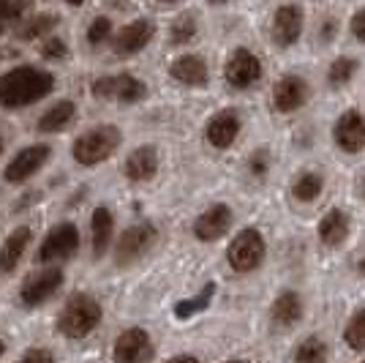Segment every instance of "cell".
Returning <instances> with one entry per match:
<instances>
[{
    "label": "cell",
    "instance_id": "1",
    "mask_svg": "<svg viewBox=\"0 0 365 363\" xmlns=\"http://www.w3.org/2000/svg\"><path fill=\"white\" fill-rule=\"evenodd\" d=\"M55 88V76L33 69V66H19L9 74L0 76V104L3 106H28L41 101Z\"/></svg>",
    "mask_w": 365,
    "mask_h": 363
},
{
    "label": "cell",
    "instance_id": "2",
    "mask_svg": "<svg viewBox=\"0 0 365 363\" xmlns=\"http://www.w3.org/2000/svg\"><path fill=\"white\" fill-rule=\"evenodd\" d=\"M101 322V306L91 295H74L71 301L66 303V309L61 312V331L68 339H82Z\"/></svg>",
    "mask_w": 365,
    "mask_h": 363
},
{
    "label": "cell",
    "instance_id": "3",
    "mask_svg": "<svg viewBox=\"0 0 365 363\" xmlns=\"http://www.w3.org/2000/svg\"><path fill=\"white\" fill-rule=\"evenodd\" d=\"M120 131L115 126H98L88 134H82L74 142V159L82 166H93L107 161L112 153L118 151L120 145Z\"/></svg>",
    "mask_w": 365,
    "mask_h": 363
},
{
    "label": "cell",
    "instance_id": "4",
    "mask_svg": "<svg viewBox=\"0 0 365 363\" xmlns=\"http://www.w3.org/2000/svg\"><path fill=\"white\" fill-rule=\"evenodd\" d=\"M264 252H267V249H264L262 232H259V229H243V232L232 241V246H229L227 259L237 273H251L262 265Z\"/></svg>",
    "mask_w": 365,
    "mask_h": 363
},
{
    "label": "cell",
    "instance_id": "5",
    "mask_svg": "<svg viewBox=\"0 0 365 363\" xmlns=\"http://www.w3.org/2000/svg\"><path fill=\"white\" fill-rule=\"evenodd\" d=\"M93 93L98 99H107V101H123V104H134L139 99L148 96L145 82L131 74H118V76H104L93 85Z\"/></svg>",
    "mask_w": 365,
    "mask_h": 363
},
{
    "label": "cell",
    "instance_id": "6",
    "mask_svg": "<svg viewBox=\"0 0 365 363\" xmlns=\"http://www.w3.org/2000/svg\"><path fill=\"white\" fill-rule=\"evenodd\" d=\"M224 76H227V82L232 88L245 91V88H251L254 82H259V76H262V63H259V58L254 52H248V49L240 46V49H235V52L229 55Z\"/></svg>",
    "mask_w": 365,
    "mask_h": 363
},
{
    "label": "cell",
    "instance_id": "7",
    "mask_svg": "<svg viewBox=\"0 0 365 363\" xmlns=\"http://www.w3.org/2000/svg\"><path fill=\"white\" fill-rule=\"evenodd\" d=\"M153 358L150 333L142 328H128L115 342V363H148Z\"/></svg>",
    "mask_w": 365,
    "mask_h": 363
},
{
    "label": "cell",
    "instance_id": "8",
    "mask_svg": "<svg viewBox=\"0 0 365 363\" xmlns=\"http://www.w3.org/2000/svg\"><path fill=\"white\" fill-rule=\"evenodd\" d=\"M333 139L344 153H360L365 148V118L357 109L344 112L333 126Z\"/></svg>",
    "mask_w": 365,
    "mask_h": 363
},
{
    "label": "cell",
    "instance_id": "9",
    "mask_svg": "<svg viewBox=\"0 0 365 363\" xmlns=\"http://www.w3.org/2000/svg\"><path fill=\"white\" fill-rule=\"evenodd\" d=\"M79 246V229L74 224H58L44 238L41 249H38V259L41 262H55V259L71 257Z\"/></svg>",
    "mask_w": 365,
    "mask_h": 363
},
{
    "label": "cell",
    "instance_id": "10",
    "mask_svg": "<svg viewBox=\"0 0 365 363\" xmlns=\"http://www.w3.org/2000/svg\"><path fill=\"white\" fill-rule=\"evenodd\" d=\"M158 238V232L153 224H137V227H128L125 232L120 235V241H118V262L120 265H128V262H134L139 259L148 249H150L153 243Z\"/></svg>",
    "mask_w": 365,
    "mask_h": 363
},
{
    "label": "cell",
    "instance_id": "11",
    "mask_svg": "<svg viewBox=\"0 0 365 363\" xmlns=\"http://www.w3.org/2000/svg\"><path fill=\"white\" fill-rule=\"evenodd\" d=\"M61 284H63V273L58 271V268L33 273L31 279H25L19 298H22L25 306H41L46 298H52V295L61 289Z\"/></svg>",
    "mask_w": 365,
    "mask_h": 363
},
{
    "label": "cell",
    "instance_id": "12",
    "mask_svg": "<svg viewBox=\"0 0 365 363\" xmlns=\"http://www.w3.org/2000/svg\"><path fill=\"white\" fill-rule=\"evenodd\" d=\"M49 159V148L46 145H31L25 151H19L11 159V164L6 166V181L9 183H22L28 181L31 175H36Z\"/></svg>",
    "mask_w": 365,
    "mask_h": 363
},
{
    "label": "cell",
    "instance_id": "13",
    "mask_svg": "<svg viewBox=\"0 0 365 363\" xmlns=\"http://www.w3.org/2000/svg\"><path fill=\"white\" fill-rule=\"evenodd\" d=\"M308 101V85L303 76L287 74L275 82L273 88V106L278 112H294Z\"/></svg>",
    "mask_w": 365,
    "mask_h": 363
},
{
    "label": "cell",
    "instance_id": "14",
    "mask_svg": "<svg viewBox=\"0 0 365 363\" xmlns=\"http://www.w3.org/2000/svg\"><path fill=\"white\" fill-rule=\"evenodd\" d=\"M240 134V115L235 112V109H221V112H215L213 118L207 121V129H205V136H207V142L218 148V151H224L229 148L235 139Z\"/></svg>",
    "mask_w": 365,
    "mask_h": 363
},
{
    "label": "cell",
    "instance_id": "15",
    "mask_svg": "<svg viewBox=\"0 0 365 363\" xmlns=\"http://www.w3.org/2000/svg\"><path fill=\"white\" fill-rule=\"evenodd\" d=\"M303 33V9L300 6H281L273 16V41L278 46H292Z\"/></svg>",
    "mask_w": 365,
    "mask_h": 363
},
{
    "label": "cell",
    "instance_id": "16",
    "mask_svg": "<svg viewBox=\"0 0 365 363\" xmlns=\"http://www.w3.org/2000/svg\"><path fill=\"white\" fill-rule=\"evenodd\" d=\"M232 227V208L229 205H213L194 222V235L199 241H218Z\"/></svg>",
    "mask_w": 365,
    "mask_h": 363
},
{
    "label": "cell",
    "instance_id": "17",
    "mask_svg": "<svg viewBox=\"0 0 365 363\" xmlns=\"http://www.w3.org/2000/svg\"><path fill=\"white\" fill-rule=\"evenodd\" d=\"M150 39H153V25L148 19H137V22L125 25L123 31H118V36H115V52L118 55H134L139 49H145Z\"/></svg>",
    "mask_w": 365,
    "mask_h": 363
},
{
    "label": "cell",
    "instance_id": "18",
    "mask_svg": "<svg viewBox=\"0 0 365 363\" xmlns=\"http://www.w3.org/2000/svg\"><path fill=\"white\" fill-rule=\"evenodd\" d=\"M169 74L175 76L180 85H188V88H202L207 82V66L199 55H182L172 63Z\"/></svg>",
    "mask_w": 365,
    "mask_h": 363
},
{
    "label": "cell",
    "instance_id": "19",
    "mask_svg": "<svg viewBox=\"0 0 365 363\" xmlns=\"http://www.w3.org/2000/svg\"><path fill=\"white\" fill-rule=\"evenodd\" d=\"M270 317H273V325L278 328H292V325H297L300 317H303V298L297 295V292H281L278 298H275L273 309H270Z\"/></svg>",
    "mask_w": 365,
    "mask_h": 363
},
{
    "label": "cell",
    "instance_id": "20",
    "mask_svg": "<svg viewBox=\"0 0 365 363\" xmlns=\"http://www.w3.org/2000/svg\"><path fill=\"white\" fill-rule=\"evenodd\" d=\"M155 172H158V153H155V148H150V145L137 148V151L125 159V175H128L131 181H137V183L150 181Z\"/></svg>",
    "mask_w": 365,
    "mask_h": 363
},
{
    "label": "cell",
    "instance_id": "21",
    "mask_svg": "<svg viewBox=\"0 0 365 363\" xmlns=\"http://www.w3.org/2000/svg\"><path fill=\"white\" fill-rule=\"evenodd\" d=\"M346 238H349V216L341 208H333L319 222V241L330 249H338Z\"/></svg>",
    "mask_w": 365,
    "mask_h": 363
},
{
    "label": "cell",
    "instance_id": "22",
    "mask_svg": "<svg viewBox=\"0 0 365 363\" xmlns=\"http://www.w3.org/2000/svg\"><path fill=\"white\" fill-rule=\"evenodd\" d=\"M31 238H33V232L28 227L14 229V232L6 238L3 249H0V273L14 271L16 265H19V259H22V254H25V249H28Z\"/></svg>",
    "mask_w": 365,
    "mask_h": 363
},
{
    "label": "cell",
    "instance_id": "23",
    "mask_svg": "<svg viewBox=\"0 0 365 363\" xmlns=\"http://www.w3.org/2000/svg\"><path fill=\"white\" fill-rule=\"evenodd\" d=\"M91 229H93V254L96 257H104V252L112 243V213L107 208H96L91 219Z\"/></svg>",
    "mask_w": 365,
    "mask_h": 363
},
{
    "label": "cell",
    "instance_id": "24",
    "mask_svg": "<svg viewBox=\"0 0 365 363\" xmlns=\"http://www.w3.org/2000/svg\"><path fill=\"white\" fill-rule=\"evenodd\" d=\"M76 115V106L74 101H58V104L52 106V109H46L44 115H41V121H38V129L41 131H63L68 123L74 121Z\"/></svg>",
    "mask_w": 365,
    "mask_h": 363
},
{
    "label": "cell",
    "instance_id": "25",
    "mask_svg": "<svg viewBox=\"0 0 365 363\" xmlns=\"http://www.w3.org/2000/svg\"><path fill=\"white\" fill-rule=\"evenodd\" d=\"M294 363H327V344L319 336H308L294 349Z\"/></svg>",
    "mask_w": 365,
    "mask_h": 363
},
{
    "label": "cell",
    "instance_id": "26",
    "mask_svg": "<svg viewBox=\"0 0 365 363\" xmlns=\"http://www.w3.org/2000/svg\"><path fill=\"white\" fill-rule=\"evenodd\" d=\"M322 189H324L322 175H317V172H303L294 181V186H292V194H294V199H300V202H314L322 194Z\"/></svg>",
    "mask_w": 365,
    "mask_h": 363
},
{
    "label": "cell",
    "instance_id": "27",
    "mask_svg": "<svg viewBox=\"0 0 365 363\" xmlns=\"http://www.w3.org/2000/svg\"><path fill=\"white\" fill-rule=\"evenodd\" d=\"M213 292H215V284L210 282L207 287L199 292L197 298H188V301L178 303V306H175V317L188 319V317H194L197 312H202V309H207V306H210V298H213Z\"/></svg>",
    "mask_w": 365,
    "mask_h": 363
},
{
    "label": "cell",
    "instance_id": "28",
    "mask_svg": "<svg viewBox=\"0 0 365 363\" xmlns=\"http://www.w3.org/2000/svg\"><path fill=\"white\" fill-rule=\"evenodd\" d=\"M344 342L351 349H365V309L351 314V319L346 322V331H344Z\"/></svg>",
    "mask_w": 365,
    "mask_h": 363
},
{
    "label": "cell",
    "instance_id": "29",
    "mask_svg": "<svg viewBox=\"0 0 365 363\" xmlns=\"http://www.w3.org/2000/svg\"><path fill=\"white\" fill-rule=\"evenodd\" d=\"M354 71H357V61L354 58H338L330 66V71H327V82L333 88H341V85H346L351 76H354Z\"/></svg>",
    "mask_w": 365,
    "mask_h": 363
},
{
    "label": "cell",
    "instance_id": "30",
    "mask_svg": "<svg viewBox=\"0 0 365 363\" xmlns=\"http://www.w3.org/2000/svg\"><path fill=\"white\" fill-rule=\"evenodd\" d=\"M197 36V22H194V16H180V19H175V25H172V41L175 44H185V41H191Z\"/></svg>",
    "mask_w": 365,
    "mask_h": 363
},
{
    "label": "cell",
    "instance_id": "31",
    "mask_svg": "<svg viewBox=\"0 0 365 363\" xmlns=\"http://www.w3.org/2000/svg\"><path fill=\"white\" fill-rule=\"evenodd\" d=\"M109 36H112V22H109L107 16H98L91 25V31H88V41L91 44H104Z\"/></svg>",
    "mask_w": 365,
    "mask_h": 363
},
{
    "label": "cell",
    "instance_id": "32",
    "mask_svg": "<svg viewBox=\"0 0 365 363\" xmlns=\"http://www.w3.org/2000/svg\"><path fill=\"white\" fill-rule=\"evenodd\" d=\"M55 22H58V19H55V16H49V14H44V16H36V19H33L31 25H28V28H25V31L19 33V36H22V39H36V36H41V33H46V31H49V28H52V25H55Z\"/></svg>",
    "mask_w": 365,
    "mask_h": 363
},
{
    "label": "cell",
    "instance_id": "33",
    "mask_svg": "<svg viewBox=\"0 0 365 363\" xmlns=\"http://www.w3.org/2000/svg\"><path fill=\"white\" fill-rule=\"evenodd\" d=\"M22 11V6H19V0H0V33L6 28V22H11L16 19Z\"/></svg>",
    "mask_w": 365,
    "mask_h": 363
},
{
    "label": "cell",
    "instance_id": "34",
    "mask_svg": "<svg viewBox=\"0 0 365 363\" xmlns=\"http://www.w3.org/2000/svg\"><path fill=\"white\" fill-rule=\"evenodd\" d=\"M248 166H251V172H254L257 178H262V175L267 172V166H270V153L264 151V148H262V151H257L254 156H251Z\"/></svg>",
    "mask_w": 365,
    "mask_h": 363
},
{
    "label": "cell",
    "instance_id": "35",
    "mask_svg": "<svg viewBox=\"0 0 365 363\" xmlns=\"http://www.w3.org/2000/svg\"><path fill=\"white\" fill-rule=\"evenodd\" d=\"M16 363H55V358H52V352H46V349H28Z\"/></svg>",
    "mask_w": 365,
    "mask_h": 363
},
{
    "label": "cell",
    "instance_id": "36",
    "mask_svg": "<svg viewBox=\"0 0 365 363\" xmlns=\"http://www.w3.org/2000/svg\"><path fill=\"white\" fill-rule=\"evenodd\" d=\"M351 33H354V39L365 41V9H360L357 14L351 16Z\"/></svg>",
    "mask_w": 365,
    "mask_h": 363
},
{
    "label": "cell",
    "instance_id": "37",
    "mask_svg": "<svg viewBox=\"0 0 365 363\" xmlns=\"http://www.w3.org/2000/svg\"><path fill=\"white\" fill-rule=\"evenodd\" d=\"M41 52H44V58H63L66 55V46H63V41L52 39V41H46Z\"/></svg>",
    "mask_w": 365,
    "mask_h": 363
},
{
    "label": "cell",
    "instance_id": "38",
    "mask_svg": "<svg viewBox=\"0 0 365 363\" xmlns=\"http://www.w3.org/2000/svg\"><path fill=\"white\" fill-rule=\"evenodd\" d=\"M167 363H199L194 355H175V358H169Z\"/></svg>",
    "mask_w": 365,
    "mask_h": 363
},
{
    "label": "cell",
    "instance_id": "39",
    "mask_svg": "<svg viewBox=\"0 0 365 363\" xmlns=\"http://www.w3.org/2000/svg\"><path fill=\"white\" fill-rule=\"evenodd\" d=\"M357 273L365 276V254H363V259H357Z\"/></svg>",
    "mask_w": 365,
    "mask_h": 363
},
{
    "label": "cell",
    "instance_id": "40",
    "mask_svg": "<svg viewBox=\"0 0 365 363\" xmlns=\"http://www.w3.org/2000/svg\"><path fill=\"white\" fill-rule=\"evenodd\" d=\"M68 3H71V6H79V3H85V0H68Z\"/></svg>",
    "mask_w": 365,
    "mask_h": 363
},
{
    "label": "cell",
    "instance_id": "41",
    "mask_svg": "<svg viewBox=\"0 0 365 363\" xmlns=\"http://www.w3.org/2000/svg\"><path fill=\"white\" fill-rule=\"evenodd\" d=\"M3 349H6V344H3V339H0V355H3Z\"/></svg>",
    "mask_w": 365,
    "mask_h": 363
},
{
    "label": "cell",
    "instance_id": "42",
    "mask_svg": "<svg viewBox=\"0 0 365 363\" xmlns=\"http://www.w3.org/2000/svg\"><path fill=\"white\" fill-rule=\"evenodd\" d=\"M210 3H227V0H210Z\"/></svg>",
    "mask_w": 365,
    "mask_h": 363
},
{
    "label": "cell",
    "instance_id": "43",
    "mask_svg": "<svg viewBox=\"0 0 365 363\" xmlns=\"http://www.w3.org/2000/svg\"><path fill=\"white\" fill-rule=\"evenodd\" d=\"M229 363H248V361H229Z\"/></svg>",
    "mask_w": 365,
    "mask_h": 363
},
{
    "label": "cell",
    "instance_id": "44",
    "mask_svg": "<svg viewBox=\"0 0 365 363\" xmlns=\"http://www.w3.org/2000/svg\"><path fill=\"white\" fill-rule=\"evenodd\" d=\"M363 197H365V181H363Z\"/></svg>",
    "mask_w": 365,
    "mask_h": 363
},
{
    "label": "cell",
    "instance_id": "45",
    "mask_svg": "<svg viewBox=\"0 0 365 363\" xmlns=\"http://www.w3.org/2000/svg\"><path fill=\"white\" fill-rule=\"evenodd\" d=\"M0 151H3V142H0Z\"/></svg>",
    "mask_w": 365,
    "mask_h": 363
},
{
    "label": "cell",
    "instance_id": "46",
    "mask_svg": "<svg viewBox=\"0 0 365 363\" xmlns=\"http://www.w3.org/2000/svg\"><path fill=\"white\" fill-rule=\"evenodd\" d=\"M164 3H172V0H164Z\"/></svg>",
    "mask_w": 365,
    "mask_h": 363
},
{
    "label": "cell",
    "instance_id": "47",
    "mask_svg": "<svg viewBox=\"0 0 365 363\" xmlns=\"http://www.w3.org/2000/svg\"><path fill=\"white\" fill-rule=\"evenodd\" d=\"M363 363H365V361H363Z\"/></svg>",
    "mask_w": 365,
    "mask_h": 363
}]
</instances>
